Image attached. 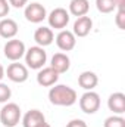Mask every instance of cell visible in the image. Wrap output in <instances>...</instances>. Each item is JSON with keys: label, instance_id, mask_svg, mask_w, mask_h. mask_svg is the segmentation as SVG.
Masks as SVG:
<instances>
[{"label": "cell", "instance_id": "6da1fadb", "mask_svg": "<svg viewBox=\"0 0 125 127\" xmlns=\"http://www.w3.org/2000/svg\"><path fill=\"white\" fill-rule=\"evenodd\" d=\"M49 100L56 106H72L78 100V95L66 84H55L49 90Z\"/></svg>", "mask_w": 125, "mask_h": 127}, {"label": "cell", "instance_id": "7a4b0ae2", "mask_svg": "<svg viewBox=\"0 0 125 127\" xmlns=\"http://www.w3.org/2000/svg\"><path fill=\"white\" fill-rule=\"evenodd\" d=\"M22 118L21 108L15 102H6L0 109V123L4 127H15Z\"/></svg>", "mask_w": 125, "mask_h": 127}, {"label": "cell", "instance_id": "3957f363", "mask_svg": "<svg viewBox=\"0 0 125 127\" xmlns=\"http://www.w3.org/2000/svg\"><path fill=\"white\" fill-rule=\"evenodd\" d=\"M24 58H25L27 68H31V69H41L47 62V53L41 46H32L27 49Z\"/></svg>", "mask_w": 125, "mask_h": 127}, {"label": "cell", "instance_id": "277c9868", "mask_svg": "<svg viewBox=\"0 0 125 127\" xmlns=\"http://www.w3.org/2000/svg\"><path fill=\"white\" fill-rule=\"evenodd\" d=\"M25 50H27V47H25L24 41L22 40H18V38L7 40L6 44H4V47H3V53H4L6 59H9L12 62H16L21 58H24Z\"/></svg>", "mask_w": 125, "mask_h": 127}, {"label": "cell", "instance_id": "5b68a950", "mask_svg": "<svg viewBox=\"0 0 125 127\" xmlns=\"http://www.w3.org/2000/svg\"><path fill=\"white\" fill-rule=\"evenodd\" d=\"M80 108L84 114H96L100 109V96L94 90H87L80 97Z\"/></svg>", "mask_w": 125, "mask_h": 127}, {"label": "cell", "instance_id": "8992f818", "mask_svg": "<svg viewBox=\"0 0 125 127\" xmlns=\"http://www.w3.org/2000/svg\"><path fill=\"white\" fill-rule=\"evenodd\" d=\"M69 12L65 7H56L53 9L49 15H47V21H49V27L55 28V30H65L66 25L69 24Z\"/></svg>", "mask_w": 125, "mask_h": 127}, {"label": "cell", "instance_id": "52a82bcc", "mask_svg": "<svg viewBox=\"0 0 125 127\" xmlns=\"http://www.w3.org/2000/svg\"><path fill=\"white\" fill-rule=\"evenodd\" d=\"M4 75L10 81H13V83H24V81L28 80L30 72H28L27 65L21 64L19 61H16V62L9 64L7 69H4Z\"/></svg>", "mask_w": 125, "mask_h": 127}, {"label": "cell", "instance_id": "ba28073f", "mask_svg": "<svg viewBox=\"0 0 125 127\" xmlns=\"http://www.w3.org/2000/svg\"><path fill=\"white\" fill-rule=\"evenodd\" d=\"M24 16L31 24H40V22H43L47 18V10H46V7L41 3L34 1V3H30V4L25 6Z\"/></svg>", "mask_w": 125, "mask_h": 127}, {"label": "cell", "instance_id": "9c48e42d", "mask_svg": "<svg viewBox=\"0 0 125 127\" xmlns=\"http://www.w3.org/2000/svg\"><path fill=\"white\" fill-rule=\"evenodd\" d=\"M59 75L52 66H43L41 69H38V74H37V83L41 86V87H52L58 83L59 80Z\"/></svg>", "mask_w": 125, "mask_h": 127}, {"label": "cell", "instance_id": "30bf717a", "mask_svg": "<svg viewBox=\"0 0 125 127\" xmlns=\"http://www.w3.org/2000/svg\"><path fill=\"white\" fill-rule=\"evenodd\" d=\"M55 40H56L58 47L62 52H71L77 46V37L74 35V32L69 31V30H61Z\"/></svg>", "mask_w": 125, "mask_h": 127}, {"label": "cell", "instance_id": "8fae6325", "mask_svg": "<svg viewBox=\"0 0 125 127\" xmlns=\"http://www.w3.org/2000/svg\"><path fill=\"white\" fill-rule=\"evenodd\" d=\"M91 30H93V19L85 15V16L77 18V21L74 22L72 32L75 37H87Z\"/></svg>", "mask_w": 125, "mask_h": 127}, {"label": "cell", "instance_id": "7c38bea8", "mask_svg": "<svg viewBox=\"0 0 125 127\" xmlns=\"http://www.w3.org/2000/svg\"><path fill=\"white\" fill-rule=\"evenodd\" d=\"M34 40H35L37 46H41V47L50 46L55 40L53 30L50 27H38L34 32Z\"/></svg>", "mask_w": 125, "mask_h": 127}, {"label": "cell", "instance_id": "4fadbf2b", "mask_svg": "<svg viewBox=\"0 0 125 127\" xmlns=\"http://www.w3.org/2000/svg\"><path fill=\"white\" fill-rule=\"evenodd\" d=\"M107 108L116 114V115H122L125 112V95L122 92H115L109 96L107 99Z\"/></svg>", "mask_w": 125, "mask_h": 127}, {"label": "cell", "instance_id": "5bb4252c", "mask_svg": "<svg viewBox=\"0 0 125 127\" xmlns=\"http://www.w3.org/2000/svg\"><path fill=\"white\" fill-rule=\"evenodd\" d=\"M50 66L58 72V74H63L69 69L71 66V59L66 53L63 52H58L52 56V61H50Z\"/></svg>", "mask_w": 125, "mask_h": 127}, {"label": "cell", "instance_id": "9a60e30c", "mask_svg": "<svg viewBox=\"0 0 125 127\" xmlns=\"http://www.w3.org/2000/svg\"><path fill=\"white\" fill-rule=\"evenodd\" d=\"M18 24L15 19L12 18H3L0 21V37L6 38V40H10V38H15V35L18 34Z\"/></svg>", "mask_w": 125, "mask_h": 127}, {"label": "cell", "instance_id": "2e32d148", "mask_svg": "<svg viewBox=\"0 0 125 127\" xmlns=\"http://www.w3.org/2000/svg\"><path fill=\"white\" fill-rule=\"evenodd\" d=\"M78 84L85 92L87 90H93L94 87L99 84V77H97V74L93 72V71H83L78 75Z\"/></svg>", "mask_w": 125, "mask_h": 127}, {"label": "cell", "instance_id": "e0dca14e", "mask_svg": "<svg viewBox=\"0 0 125 127\" xmlns=\"http://www.w3.org/2000/svg\"><path fill=\"white\" fill-rule=\"evenodd\" d=\"M46 121L44 114L40 109H30L24 117H22V124L24 127H38L41 123Z\"/></svg>", "mask_w": 125, "mask_h": 127}, {"label": "cell", "instance_id": "ac0fdd59", "mask_svg": "<svg viewBox=\"0 0 125 127\" xmlns=\"http://www.w3.org/2000/svg\"><path fill=\"white\" fill-rule=\"evenodd\" d=\"M90 10V1L88 0H71L69 1V15H74L77 18L85 16Z\"/></svg>", "mask_w": 125, "mask_h": 127}, {"label": "cell", "instance_id": "d6986e66", "mask_svg": "<svg viewBox=\"0 0 125 127\" xmlns=\"http://www.w3.org/2000/svg\"><path fill=\"white\" fill-rule=\"evenodd\" d=\"M118 0H96V7L100 13H110L116 9Z\"/></svg>", "mask_w": 125, "mask_h": 127}, {"label": "cell", "instance_id": "ffe728a7", "mask_svg": "<svg viewBox=\"0 0 125 127\" xmlns=\"http://www.w3.org/2000/svg\"><path fill=\"white\" fill-rule=\"evenodd\" d=\"M103 127H125V118L122 115H110L104 120L103 123Z\"/></svg>", "mask_w": 125, "mask_h": 127}, {"label": "cell", "instance_id": "44dd1931", "mask_svg": "<svg viewBox=\"0 0 125 127\" xmlns=\"http://www.w3.org/2000/svg\"><path fill=\"white\" fill-rule=\"evenodd\" d=\"M10 96H12V90H10V87H9L7 84H4V83L0 81V103H6V102H9Z\"/></svg>", "mask_w": 125, "mask_h": 127}, {"label": "cell", "instance_id": "7402d4cb", "mask_svg": "<svg viewBox=\"0 0 125 127\" xmlns=\"http://www.w3.org/2000/svg\"><path fill=\"white\" fill-rule=\"evenodd\" d=\"M115 24L119 30H125V10H118L115 16Z\"/></svg>", "mask_w": 125, "mask_h": 127}, {"label": "cell", "instance_id": "603a6c76", "mask_svg": "<svg viewBox=\"0 0 125 127\" xmlns=\"http://www.w3.org/2000/svg\"><path fill=\"white\" fill-rule=\"evenodd\" d=\"M10 12V4L7 0H0V19L6 18Z\"/></svg>", "mask_w": 125, "mask_h": 127}, {"label": "cell", "instance_id": "cb8c5ba5", "mask_svg": "<svg viewBox=\"0 0 125 127\" xmlns=\"http://www.w3.org/2000/svg\"><path fill=\"white\" fill-rule=\"evenodd\" d=\"M66 127H88L87 126V123L84 121V120H80V118H74V120H71Z\"/></svg>", "mask_w": 125, "mask_h": 127}, {"label": "cell", "instance_id": "d4e9b609", "mask_svg": "<svg viewBox=\"0 0 125 127\" xmlns=\"http://www.w3.org/2000/svg\"><path fill=\"white\" fill-rule=\"evenodd\" d=\"M10 6L16 7V9H21V7H25L28 4V0H7Z\"/></svg>", "mask_w": 125, "mask_h": 127}, {"label": "cell", "instance_id": "484cf974", "mask_svg": "<svg viewBox=\"0 0 125 127\" xmlns=\"http://www.w3.org/2000/svg\"><path fill=\"white\" fill-rule=\"evenodd\" d=\"M3 77H4V68H3V65L0 64V81L3 80Z\"/></svg>", "mask_w": 125, "mask_h": 127}, {"label": "cell", "instance_id": "4316f807", "mask_svg": "<svg viewBox=\"0 0 125 127\" xmlns=\"http://www.w3.org/2000/svg\"><path fill=\"white\" fill-rule=\"evenodd\" d=\"M38 127H52V126H50V124H49L47 121H44V123H41V124H40Z\"/></svg>", "mask_w": 125, "mask_h": 127}]
</instances>
